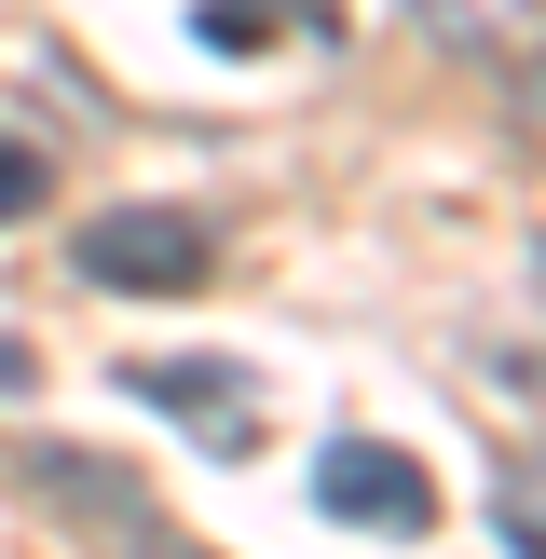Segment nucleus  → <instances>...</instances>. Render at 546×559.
I'll use <instances>...</instances> for the list:
<instances>
[{
    "mask_svg": "<svg viewBox=\"0 0 546 559\" xmlns=\"http://www.w3.org/2000/svg\"><path fill=\"white\" fill-rule=\"evenodd\" d=\"M69 273L109 300H191V287H218V233L191 205H109V218H82Z\"/></svg>",
    "mask_w": 546,
    "mask_h": 559,
    "instance_id": "1",
    "label": "nucleus"
},
{
    "mask_svg": "<svg viewBox=\"0 0 546 559\" xmlns=\"http://www.w3.org/2000/svg\"><path fill=\"white\" fill-rule=\"evenodd\" d=\"M314 506L342 519V533H382V546H424L437 533V478L410 451H382V437H328V451H314Z\"/></svg>",
    "mask_w": 546,
    "mask_h": 559,
    "instance_id": "2",
    "label": "nucleus"
},
{
    "mask_svg": "<svg viewBox=\"0 0 546 559\" xmlns=\"http://www.w3.org/2000/svg\"><path fill=\"white\" fill-rule=\"evenodd\" d=\"M123 396H136V409H164V424H178L191 451H218V464H233V451H260V396H246V369H233V355H136V369H123Z\"/></svg>",
    "mask_w": 546,
    "mask_h": 559,
    "instance_id": "3",
    "label": "nucleus"
},
{
    "mask_svg": "<svg viewBox=\"0 0 546 559\" xmlns=\"http://www.w3.org/2000/svg\"><path fill=\"white\" fill-rule=\"evenodd\" d=\"M205 55H260V41H342V0H191Z\"/></svg>",
    "mask_w": 546,
    "mask_h": 559,
    "instance_id": "4",
    "label": "nucleus"
},
{
    "mask_svg": "<svg viewBox=\"0 0 546 559\" xmlns=\"http://www.w3.org/2000/svg\"><path fill=\"white\" fill-rule=\"evenodd\" d=\"M27 491L69 506V519H96V533H136V478L96 464V451H27Z\"/></svg>",
    "mask_w": 546,
    "mask_h": 559,
    "instance_id": "5",
    "label": "nucleus"
},
{
    "mask_svg": "<svg viewBox=\"0 0 546 559\" xmlns=\"http://www.w3.org/2000/svg\"><path fill=\"white\" fill-rule=\"evenodd\" d=\"M410 14H424L437 41H464V55H491V41H519V27H533L546 0H410Z\"/></svg>",
    "mask_w": 546,
    "mask_h": 559,
    "instance_id": "6",
    "label": "nucleus"
},
{
    "mask_svg": "<svg viewBox=\"0 0 546 559\" xmlns=\"http://www.w3.org/2000/svg\"><path fill=\"white\" fill-rule=\"evenodd\" d=\"M491 533H506L519 559H546V451H519L506 478H491Z\"/></svg>",
    "mask_w": 546,
    "mask_h": 559,
    "instance_id": "7",
    "label": "nucleus"
},
{
    "mask_svg": "<svg viewBox=\"0 0 546 559\" xmlns=\"http://www.w3.org/2000/svg\"><path fill=\"white\" fill-rule=\"evenodd\" d=\"M41 191H55V164L27 151V136H0V233H14V218H41Z\"/></svg>",
    "mask_w": 546,
    "mask_h": 559,
    "instance_id": "8",
    "label": "nucleus"
},
{
    "mask_svg": "<svg viewBox=\"0 0 546 559\" xmlns=\"http://www.w3.org/2000/svg\"><path fill=\"white\" fill-rule=\"evenodd\" d=\"M109 559H205V546H178V533H151V519H136V533H109Z\"/></svg>",
    "mask_w": 546,
    "mask_h": 559,
    "instance_id": "9",
    "label": "nucleus"
},
{
    "mask_svg": "<svg viewBox=\"0 0 546 559\" xmlns=\"http://www.w3.org/2000/svg\"><path fill=\"white\" fill-rule=\"evenodd\" d=\"M27 382H41V355H27V342H0V396H27Z\"/></svg>",
    "mask_w": 546,
    "mask_h": 559,
    "instance_id": "10",
    "label": "nucleus"
},
{
    "mask_svg": "<svg viewBox=\"0 0 546 559\" xmlns=\"http://www.w3.org/2000/svg\"><path fill=\"white\" fill-rule=\"evenodd\" d=\"M533 273H546V246H533Z\"/></svg>",
    "mask_w": 546,
    "mask_h": 559,
    "instance_id": "11",
    "label": "nucleus"
}]
</instances>
